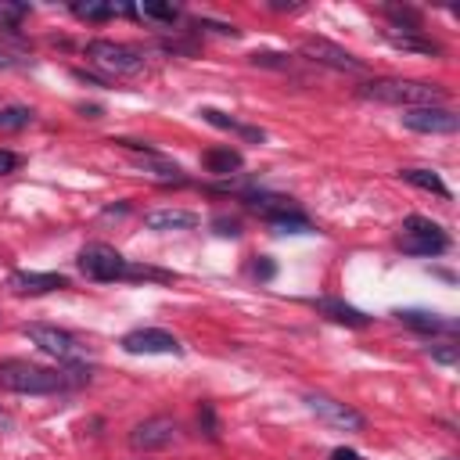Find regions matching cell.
Returning a JSON list of instances; mask_svg holds the SVG:
<instances>
[{
    "label": "cell",
    "mask_w": 460,
    "mask_h": 460,
    "mask_svg": "<svg viewBox=\"0 0 460 460\" xmlns=\"http://www.w3.org/2000/svg\"><path fill=\"white\" fill-rule=\"evenodd\" d=\"M402 126L413 129V133H456L460 129V115L442 108V104H431V108H406L402 111Z\"/></svg>",
    "instance_id": "10"
},
{
    "label": "cell",
    "mask_w": 460,
    "mask_h": 460,
    "mask_svg": "<svg viewBox=\"0 0 460 460\" xmlns=\"http://www.w3.org/2000/svg\"><path fill=\"white\" fill-rule=\"evenodd\" d=\"M255 277L270 280V277H273V266H270V262H255Z\"/></svg>",
    "instance_id": "32"
},
{
    "label": "cell",
    "mask_w": 460,
    "mask_h": 460,
    "mask_svg": "<svg viewBox=\"0 0 460 460\" xmlns=\"http://www.w3.org/2000/svg\"><path fill=\"white\" fill-rule=\"evenodd\" d=\"M144 226L147 230H194L198 226V216L187 212V208H151L144 216Z\"/></svg>",
    "instance_id": "15"
},
{
    "label": "cell",
    "mask_w": 460,
    "mask_h": 460,
    "mask_svg": "<svg viewBox=\"0 0 460 460\" xmlns=\"http://www.w3.org/2000/svg\"><path fill=\"white\" fill-rule=\"evenodd\" d=\"M122 349L129 356H180L183 345L176 334L162 331V327H137L122 338Z\"/></svg>",
    "instance_id": "9"
},
{
    "label": "cell",
    "mask_w": 460,
    "mask_h": 460,
    "mask_svg": "<svg viewBox=\"0 0 460 460\" xmlns=\"http://www.w3.org/2000/svg\"><path fill=\"white\" fill-rule=\"evenodd\" d=\"M428 356H431L435 363L453 367V363H456V345H453V341H446V345H431V349H428Z\"/></svg>",
    "instance_id": "26"
},
{
    "label": "cell",
    "mask_w": 460,
    "mask_h": 460,
    "mask_svg": "<svg viewBox=\"0 0 460 460\" xmlns=\"http://www.w3.org/2000/svg\"><path fill=\"white\" fill-rule=\"evenodd\" d=\"M22 334H25L40 352L54 356L58 363L79 367V363H83V356H86V345H83L75 334H68V331H61V327H50V323H25V327H22Z\"/></svg>",
    "instance_id": "6"
},
{
    "label": "cell",
    "mask_w": 460,
    "mask_h": 460,
    "mask_svg": "<svg viewBox=\"0 0 460 460\" xmlns=\"http://www.w3.org/2000/svg\"><path fill=\"white\" fill-rule=\"evenodd\" d=\"M302 54H305L313 65H327V68H334V72H352V75L367 72V65H363L356 54H349L345 47H338V43H331V40H323V36L302 40Z\"/></svg>",
    "instance_id": "8"
},
{
    "label": "cell",
    "mask_w": 460,
    "mask_h": 460,
    "mask_svg": "<svg viewBox=\"0 0 460 460\" xmlns=\"http://www.w3.org/2000/svg\"><path fill=\"white\" fill-rule=\"evenodd\" d=\"M198 424L205 428V435L208 438H216L219 431H216V413H212V402H201V410H198Z\"/></svg>",
    "instance_id": "27"
},
{
    "label": "cell",
    "mask_w": 460,
    "mask_h": 460,
    "mask_svg": "<svg viewBox=\"0 0 460 460\" xmlns=\"http://www.w3.org/2000/svg\"><path fill=\"white\" fill-rule=\"evenodd\" d=\"M72 11L86 22H104V18H115V14H129L133 7H115V4H72Z\"/></svg>",
    "instance_id": "21"
},
{
    "label": "cell",
    "mask_w": 460,
    "mask_h": 460,
    "mask_svg": "<svg viewBox=\"0 0 460 460\" xmlns=\"http://www.w3.org/2000/svg\"><path fill=\"white\" fill-rule=\"evenodd\" d=\"M86 58L108 75H137V72L147 68L144 50H137L129 43H115V40H90L86 43Z\"/></svg>",
    "instance_id": "5"
},
{
    "label": "cell",
    "mask_w": 460,
    "mask_h": 460,
    "mask_svg": "<svg viewBox=\"0 0 460 460\" xmlns=\"http://www.w3.org/2000/svg\"><path fill=\"white\" fill-rule=\"evenodd\" d=\"M399 248L413 259H435L449 248V234L428 216H406L399 226Z\"/></svg>",
    "instance_id": "4"
},
{
    "label": "cell",
    "mask_w": 460,
    "mask_h": 460,
    "mask_svg": "<svg viewBox=\"0 0 460 460\" xmlns=\"http://www.w3.org/2000/svg\"><path fill=\"white\" fill-rule=\"evenodd\" d=\"M385 40L395 47V50H406V54H442L438 40L424 36V29H385Z\"/></svg>",
    "instance_id": "13"
},
{
    "label": "cell",
    "mask_w": 460,
    "mask_h": 460,
    "mask_svg": "<svg viewBox=\"0 0 460 460\" xmlns=\"http://www.w3.org/2000/svg\"><path fill=\"white\" fill-rule=\"evenodd\" d=\"M0 424H4V428H7V424H11V417H7V413H4V410H0Z\"/></svg>",
    "instance_id": "33"
},
{
    "label": "cell",
    "mask_w": 460,
    "mask_h": 460,
    "mask_svg": "<svg viewBox=\"0 0 460 460\" xmlns=\"http://www.w3.org/2000/svg\"><path fill=\"white\" fill-rule=\"evenodd\" d=\"M7 288L14 295H50V291H61L68 288V280L61 273H36V270H14L7 277Z\"/></svg>",
    "instance_id": "12"
},
{
    "label": "cell",
    "mask_w": 460,
    "mask_h": 460,
    "mask_svg": "<svg viewBox=\"0 0 460 460\" xmlns=\"http://www.w3.org/2000/svg\"><path fill=\"white\" fill-rule=\"evenodd\" d=\"M266 223L277 230V234H313V223L291 205V208H280L273 216H266Z\"/></svg>",
    "instance_id": "19"
},
{
    "label": "cell",
    "mask_w": 460,
    "mask_h": 460,
    "mask_svg": "<svg viewBox=\"0 0 460 460\" xmlns=\"http://www.w3.org/2000/svg\"><path fill=\"white\" fill-rule=\"evenodd\" d=\"M313 305H316L323 316H331L334 323H345V327H367V323H370L367 313H359L356 305H349V302H341V298H313Z\"/></svg>",
    "instance_id": "16"
},
{
    "label": "cell",
    "mask_w": 460,
    "mask_h": 460,
    "mask_svg": "<svg viewBox=\"0 0 460 460\" xmlns=\"http://www.w3.org/2000/svg\"><path fill=\"white\" fill-rule=\"evenodd\" d=\"M305 406L309 413H316V420H323L327 428H338V431H363L367 428V417L359 410H352L349 402L341 399H331L323 392H309L305 395Z\"/></svg>",
    "instance_id": "7"
},
{
    "label": "cell",
    "mask_w": 460,
    "mask_h": 460,
    "mask_svg": "<svg viewBox=\"0 0 460 460\" xmlns=\"http://www.w3.org/2000/svg\"><path fill=\"white\" fill-rule=\"evenodd\" d=\"M29 122H32V108H25V104L0 108V129H25Z\"/></svg>",
    "instance_id": "23"
},
{
    "label": "cell",
    "mask_w": 460,
    "mask_h": 460,
    "mask_svg": "<svg viewBox=\"0 0 460 460\" xmlns=\"http://www.w3.org/2000/svg\"><path fill=\"white\" fill-rule=\"evenodd\" d=\"M395 316H399L406 327L424 331V334H456V320H446V316L428 313V309H399Z\"/></svg>",
    "instance_id": "14"
},
{
    "label": "cell",
    "mask_w": 460,
    "mask_h": 460,
    "mask_svg": "<svg viewBox=\"0 0 460 460\" xmlns=\"http://www.w3.org/2000/svg\"><path fill=\"white\" fill-rule=\"evenodd\" d=\"M133 14H140V18H147V22H158V25L180 22V11H176L172 4H140V7H133Z\"/></svg>",
    "instance_id": "22"
},
{
    "label": "cell",
    "mask_w": 460,
    "mask_h": 460,
    "mask_svg": "<svg viewBox=\"0 0 460 460\" xmlns=\"http://www.w3.org/2000/svg\"><path fill=\"white\" fill-rule=\"evenodd\" d=\"M205 122H212V126H219V129H230V133H237V137H244V140H252V144H262L266 140V133L259 129V126H244V122H237V119H230L226 111H219V108H201L198 111Z\"/></svg>",
    "instance_id": "17"
},
{
    "label": "cell",
    "mask_w": 460,
    "mask_h": 460,
    "mask_svg": "<svg viewBox=\"0 0 460 460\" xmlns=\"http://www.w3.org/2000/svg\"><path fill=\"white\" fill-rule=\"evenodd\" d=\"M18 65H25V61L14 58V54H7V50H0V68H18Z\"/></svg>",
    "instance_id": "30"
},
{
    "label": "cell",
    "mask_w": 460,
    "mask_h": 460,
    "mask_svg": "<svg viewBox=\"0 0 460 460\" xmlns=\"http://www.w3.org/2000/svg\"><path fill=\"white\" fill-rule=\"evenodd\" d=\"M68 385H75V377L29 363V359H0V388L14 392V395H54L65 392Z\"/></svg>",
    "instance_id": "2"
},
{
    "label": "cell",
    "mask_w": 460,
    "mask_h": 460,
    "mask_svg": "<svg viewBox=\"0 0 460 460\" xmlns=\"http://www.w3.org/2000/svg\"><path fill=\"white\" fill-rule=\"evenodd\" d=\"M241 151H234V147H208L205 155H201V165H205V172H212V176H230V172H237L241 169Z\"/></svg>",
    "instance_id": "18"
},
{
    "label": "cell",
    "mask_w": 460,
    "mask_h": 460,
    "mask_svg": "<svg viewBox=\"0 0 460 460\" xmlns=\"http://www.w3.org/2000/svg\"><path fill=\"white\" fill-rule=\"evenodd\" d=\"M22 18H29V4L0 0V29H14V25H22Z\"/></svg>",
    "instance_id": "24"
},
{
    "label": "cell",
    "mask_w": 460,
    "mask_h": 460,
    "mask_svg": "<svg viewBox=\"0 0 460 460\" xmlns=\"http://www.w3.org/2000/svg\"><path fill=\"white\" fill-rule=\"evenodd\" d=\"M252 65H259V68H291V58L288 54H273V50H255L252 54Z\"/></svg>",
    "instance_id": "25"
},
{
    "label": "cell",
    "mask_w": 460,
    "mask_h": 460,
    "mask_svg": "<svg viewBox=\"0 0 460 460\" xmlns=\"http://www.w3.org/2000/svg\"><path fill=\"white\" fill-rule=\"evenodd\" d=\"M331 460H359V453L356 449H334Z\"/></svg>",
    "instance_id": "31"
},
{
    "label": "cell",
    "mask_w": 460,
    "mask_h": 460,
    "mask_svg": "<svg viewBox=\"0 0 460 460\" xmlns=\"http://www.w3.org/2000/svg\"><path fill=\"white\" fill-rule=\"evenodd\" d=\"M212 226H216L219 237H237V234H241V223H237V219H226V216H216Z\"/></svg>",
    "instance_id": "28"
},
{
    "label": "cell",
    "mask_w": 460,
    "mask_h": 460,
    "mask_svg": "<svg viewBox=\"0 0 460 460\" xmlns=\"http://www.w3.org/2000/svg\"><path fill=\"white\" fill-rule=\"evenodd\" d=\"M406 183H413V187H420V190H431V194H438V198H449V187L442 183V176L438 172H431V169H402L399 172Z\"/></svg>",
    "instance_id": "20"
},
{
    "label": "cell",
    "mask_w": 460,
    "mask_h": 460,
    "mask_svg": "<svg viewBox=\"0 0 460 460\" xmlns=\"http://www.w3.org/2000/svg\"><path fill=\"white\" fill-rule=\"evenodd\" d=\"M176 438H180V428H176L172 417H147V420H140V424L129 431V446H133V449H144V453L165 449V446H172Z\"/></svg>",
    "instance_id": "11"
},
{
    "label": "cell",
    "mask_w": 460,
    "mask_h": 460,
    "mask_svg": "<svg viewBox=\"0 0 460 460\" xmlns=\"http://www.w3.org/2000/svg\"><path fill=\"white\" fill-rule=\"evenodd\" d=\"M367 101H381V104H399V108H431L446 101V90L438 83H424V79H370L359 90Z\"/></svg>",
    "instance_id": "3"
},
{
    "label": "cell",
    "mask_w": 460,
    "mask_h": 460,
    "mask_svg": "<svg viewBox=\"0 0 460 460\" xmlns=\"http://www.w3.org/2000/svg\"><path fill=\"white\" fill-rule=\"evenodd\" d=\"M79 270H83V277H90L97 284H115V280H172V273L133 266L111 244H101V241H93V244H86L79 252Z\"/></svg>",
    "instance_id": "1"
},
{
    "label": "cell",
    "mask_w": 460,
    "mask_h": 460,
    "mask_svg": "<svg viewBox=\"0 0 460 460\" xmlns=\"http://www.w3.org/2000/svg\"><path fill=\"white\" fill-rule=\"evenodd\" d=\"M18 165H22V158H18L14 151H4V147H0V176H7V172H14Z\"/></svg>",
    "instance_id": "29"
}]
</instances>
